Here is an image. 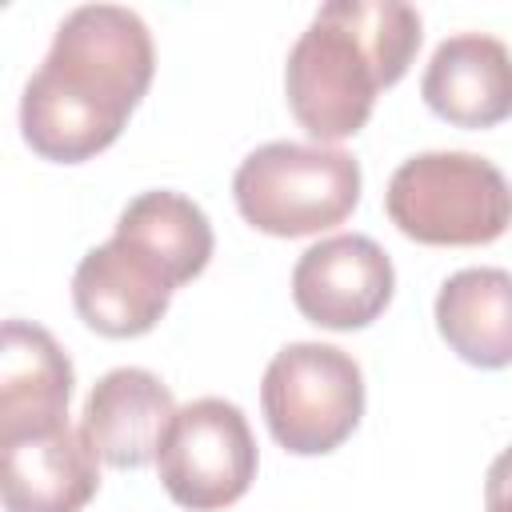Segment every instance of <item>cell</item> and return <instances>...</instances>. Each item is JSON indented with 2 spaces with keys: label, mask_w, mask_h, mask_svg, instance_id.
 Listing matches in <instances>:
<instances>
[{
  "label": "cell",
  "mask_w": 512,
  "mask_h": 512,
  "mask_svg": "<svg viewBox=\"0 0 512 512\" xmlns=\"http://www.w3.org/2000/svg\"><path fill=\"white\" fill-rule=\"evenodd\" d=\"M156 72L148 24L120 4L72 8L20 96V132L52 164H80L116 144Z\"/></svg>",
  "instance_id": "6da1fadb"
},
{
  "label": "cell",
  "mask_w": 512,
  "mask_h": 512,
  "mask_svg": "<svg viewBox=\"0 0 512 512\" xmlns=\"http://www.w3.org/2000/svg\"><path fill=\"white\" fill-rule=\"evenodd\" d=\"M420 48V12L400 0L324 4L284 64L288 108L308 136L336 144L356 136L376 92L392 88Z\"/></svg>",
  "instance_id": "7a4b0ae2"
},
{
  "label": "cell",
  "mask_w": 512,
  "mask_h": 512,
  "mask_svg": "<svg viewBox=\"0 0 512 512\" xmlns=\"http://www.w3.org/2000/svg\"><path fill=\"white\" fill-rule=\"evenodd\" d=\"M384 208L416 244L476 248L508 232L512 188L504 172L476 152H420L392 172Z\"/></svg>",
  "instance_id": "3957f363"
},
{
  "label": "cell",
  "mask_w": 512,
  "mask_h": 512,
  "mask_svg": "<svg viewBox=\"0 0 512 512\" xmlns=\"http://www.w3.org/2000/svg\"><path fill=\"white\" fill-rule=\"evenodd\" d=\"M232 196L256 232L312 236L352 216L360 204V164L344 148L272 140L240 160Z\"/></svg>",
  "instance_id": "277c9868"
},
{
  "label": "cell",
  "mask_w": 512,
  "mask_h": 512,
  "mask_svg": "<svg viewBox=\"0 0 512 512\" xmlns=\"http://www.w3.org/2000/svg\"><path fill=\"white\" fill-rule=\"evenodd\" d=\"M260 404L284 452L324 456L356 432L364 416V376L344 348L296 340L268 360Z\"/></svg>",
  "instance_id": "5b68a950"
},
{
  "label": "cell",
  "mask_w": 512,
  "mask_h": 512,
  "mask_svg": "<svg viewBox=\"0 0 512 512\" xmlns=\"http://www.w3.org/2000/svg\"><path fill=\"white\" fill-rule=\"evenodd\" d=\"M156 468L164 492L188 512L236 504L256 480V440L244 412L224 396L176 408Z\"/></svg>",
  "instance_id": "8992f818"
},
{
  "label": "cell",
  "mask_w": 512,
  "mask_h": 512,
  "mask_svg": "<svg viewBox=\"0 0 512 512\" xmlns=\"http://www.w3.org/2000/svg\"><path fill=\"white\" fill-rule=\"evenodd\" d=\"M180 284V272L160 252L116 228L112 240L88 248L76 264L72 304L92 332L132 340L156 328Z\"/></svg>",
  "instance_id": "52a82bcc"
},
{
  "label": "cell",
  "mask_w": 512,
  "mask_h": 512,
  "mask_svg": "<svg viewBox=\"0 0 512 512\" xmlns=\"http://www.w3.org/2000/svg\"><path fill=\"white\" fill-rule=\"evenodd\" d=\"M392 288L396 272L388 252L360 232H340L312 244L292 268L296 312L332 332L368 328L388 308Z\"/></svg>",
  "instance_id": "ba28073f"
},
{
  "label": "cell",
  "mask_w": 512,
  "mask_h": 512,
  "mask_svg": "<svg viewBox=\"0 0 512 512\" xmlns=\"http://www.w3.org/2000/svg\"><path fill=\"white\" fill-rule=\"evenodd\" d=\"M72 360L56 336L28 320H4L0 332V444L48 436L68 424Z\"/></svg>",
  "instance_id": "9c48e42d"
},
{
  "label": "cell",
  "mask_w": 512,
  "mask_h": 512,
  "mask_svg": "<svg viewBox=\"0 0 512 512\" xmlns=\"http://www.w3.org/2000/svg\"><path fill=\"white\" fill-rule=\"evenodd\" d=\"M176 400L168 384L148 368L104 372L80 412V432L108 468H144L160 456Z\"/></svg>",
  "instance_id": "30bf717a"
},
{
  "label": "cell",
  "mask_w": 512,
  "mask_h": 512,
  "mask_svg": "<svg viewBox=\"0 0 512 512\" xmlns=\"http://www.w3.org/2000/svg\"><path fill=\"white\" fill-rule=\"evenodd\" d=\"M420 96L456 128H492L512 116V52L488 32L448 36L424 68Z\"/></svg>",
  "instance_id": "8fae6325"
},
{
  "label": "cell",
  "mask_w": 512,
  "mask_h": 512,
  "mask_svg": "<svg viewBox=\"0 0 512 512\" xmlns=\"http://www.w3.org/2000/svg\"><path fill=\"white\" fill-rule=\"evenodd\" d=\"M96 452L80 428L0 444V492L8 512H80L96 488Z\"/></svg>",
  "instance_id": "7c38bea8"
},
{
  "label": "cell",
  "mask_w": 512,
  "mask_h": 512,
  "mask_svg": "<svg viewBox=\"0 0 512 512\" xmlns=\"http://www.w3.org/2000/svg\"><path fill=\"white\" fill-rule=\"evenodd\" d=\"M436 328L444 344L476 368L512 364V272L460 268L436 292Z\"/></svg>",
  "instance_id": "4fadbf2b"
},
{
  "label": "cell",
  "mask_w": 512,
  "mask_h": 512,
  "mask_svg": "<svg viewBox=\"0 0 512 512\" xmlns=\"http://www.w3.org/2000/svg\"><path fill=\"white\" fill-rule=\"evenodd\" d=\"M116 228L144 240L152 252H160L180 272L184 284L208 268L212 244H216L204 208L168 188H152V192H140L136 200H128Z\"/></svg>",
  "instance_id": "5bb4252c"
},
{
  "label": "cell",
  "mask_w": 512,
  "mask_h": 512,
  "mask_svg": "<svg viewBox=\"0 0 512 512\" xmlns=\"http://www.w3.org/2000/svg\"><path fill=\"white\" fill-rule=\"evenodd\" d=\"M484 512H512V448H504L484 476Z\"/></svg>",
  "instance_id": "9a60e30c"
}]
</instances>
